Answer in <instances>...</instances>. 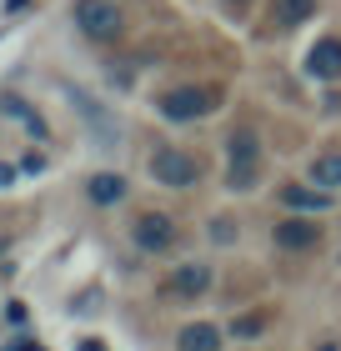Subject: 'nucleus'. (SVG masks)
Segmentation results:
<instances>
[{"instance_id":"obj_1","label":"nucleus","mask_w":341,"mask_h":351,"mask_svg":"<svg viewBox=\"0 0 341 351\" xmlns=\"http://www.w3.org/2000/svg\"><path fill=\"white\" fill-rule=\"evenodd\" d=\"M256 181H261V141H256V131H231V141H226V186L251 191Z\"/></svg>"},{"instance_id":"obj_2","label":"nucleus","mask_w":341,"mask_h":351,"mask_svg":"<svg viewBox=\"0 0 341 351\" xmlns=\"http://www.w3.org/2000/svg\"><path fill=\"white\" fill-rule=\"evenodd\" d=\"M151 176L161 186H171V191H191L201 181V161L191 151H181V146H161L156 156H151Z\"/></svg>"},{"instance_id":"obj_3","label":"nucleus","mask_w":341,"mask_h":351,"mask_svg":"<svg viewBox=\"0 0 341 351\" xmlns=\"http://www.w3.org/2000/svg\"><path fill=\"white\" fill-rule=\"evenodd\" d=\"M75 25L91 40H116L121 36V10L110 0H75Z\"/></svg>"},{"instance_id":"obj_4","label":"nucleus","mask_w":341,"mask_h":351,"mask_svg":"<svg viewBox=\"0 0 341 351\" xmlns=\"http://www.w3.org/2000/svg\"><path fill=\"white\" fill-rule=\"evenodd\" d=\"M206 110H211V90H201V86H176L161 95V116L166 121H196Z\"/></svg>"},{"instance_id":"obj_5","label":"nucleus","mask_w":341,"mask_h":351,"mask_svg":"<svg viewBox=\"0 0 341 351\" xmlns=\"http://www.w3.org/2000/svg\"><path fill=\"white\" fill-rule=\"evenodd\" d=\"M306 75L311 81H341V40L336 36H321L306 51Z\"/></svg>"},{"instance_id":"obj_6","label":"nucleus","mask_w":341,"mask_h":351,"mask_svg":"<svg viewBox=\"0 0 341 351\" xmlns=\"http://www.w3.org/2000/svg\"><path fill=\"white\" fill-rule=\"evenodd\" d=\"M171 241H176L171 216H161V211H141L136 216V246L141 251H166Z\"/></svg>"},{"instance_id":"obj_7","label":"nucleus","mask_w":341,"mask_h":351,"mask_svg":"<svg viewBox=\"0 0 341 351\" xmlns=\"http://www.w3.org/2000/svg\"><path fill=\"white\" fill-rule=\"evenodd\" d=\"M271 236H276V246H286V251H306V246L321 241V226L316 221H301V216H286V221L271 226Z\"/></svg>"},{"instance_id":"obj_8","label":"nucleus","mask_w":341,"mask_h":351,"mask_svg":"<svg viewBox=\"0 0 341 351\" xmlns=\"http://www.w3.org/2000/svg\"><path fill=\"white\" fill-rule=\"evenodd\" d=\"M206 286H211V266H201V261L171 266V276H166V291L171 296H201Z\"/></svg>"},{"instance_id":"obj_9","label":"nucleus","mask_w":341,"mask_h":351,"mask_svg":"<svg viewBox=\"0 0 341 351\" xmlns=\"http://www.w3.org/2000/svg\"><path fill=\"white\" fill-rule=\"evenodd\" d=\"M281 201L291 211H327L331 191H321V186H281Z\"/></svg>"},{"instance_id":"obj_10","label":"nucleus","mask_w":341,"mask_h":351,"mask_svg":"<svg viewBox=\"0 0 341 351\" xmlns=\"http://www.w3.org/2000/svg\"><path fill=\"white\" fill-rule=\"evenodd\" d=\"M311 15H316V0H271V25H281V30L306 25Z\"/></svg>"},{"instance_id":"obj_11","label":"nucleus","mask_w":341,"mask_h":351,"mask_svg":"<svg viewBox=\"0 0 341 351\" xmlns=\"http://www.w3.org/2000/svg\"><path fill=\"white\" fill-rule=\"evenodd\" d=\"M176 346H181V351H221V331L206 326V322H191V326H181Z\"/></svg>"},{"instance_id":"obj_12","label":"nucleus","mask_w":341,"mask_h":351,"mask_svg":"<svg viewBox=\"0 0 341 351\" xmlns=\"http://www.w3.org/2000/svg\"><path fill=\"white\" fill-rule=\"evenodd\" d=\"M86 196L95 206H116L126 196V181H121V176H110V171H101V176H91V181H86Z\"/></svg>"},{"instance_id":"obj_13","label":"nucleus","mask_w":341,"mask_h":351,"mask_svg":"<svg viewBox=\"0 0 341 351\" xmlns=\"http://www.w3.org/2000/svg\"><path fill=\"white\" fill-rule=\"evenodd\" d=\"M311 181L327 191V186H341V151H331V156H316L311 161Z\"/></svg>"},{"instance_id":"obj_14","label":"nucleus","mask_w":341,"mask_h":351,"mask_svg":"<svg viewBox=\"0 0 341 351\" xmlns=\"http://www.w3.org/2000/svg\"><path fill=\"white\" fill-rule=\"evenodd\" d=\"M0 110H5V116H15V121H25V125H30L36 136H45V121H40V116H36L30 106H21L15 95H5V101H0Z\"/></svg>"},{"instance_id":"obj_15","label":"nucleus","mask_w":341,"mask_h":351,"mask_svg":"<svg viewBox=\"0 0 341 351\" xmlns=\"http://www.w3.org/2000/svg\"><path fill=\"white\" fill-rule=\"evenodd\" d=\"M231 331H236V337H261V331H266V316H261V311L236 316V322H231Z\"/></svg>"},{"instance_id":"obj_16","label":"nucleus","mask_w":341,"mask_h":351,"mask_svg":"<svg viewBox=\"0 0 341 351\" xmlns=\"http://www.w3.org/2000/svg\"><path fill=\"white\" fill-rule=\"evenodd\" d=\"M211 226H216V231H211V236H216V241H231V226H236V221H226V216H216V221H211Z\"/></svg>"},{"instance_id":"obj_17","label":"nucleus","mask_w":341,"mask_h":351,"mask_svg":"<svg viewBox=\"0 0 341 351\" xmlns=\"http://www.w3.org/2000/svg\"><path fill=\"white\" fill-rule=\"evenodd\" d=\"M75 351H106V341H95V337L91 341H75Z\"/></svg>"},{"instance_id":"obj_18","label":"nucleus","mask_w":341,"mask_h":351,"mask_svg":"<svg viewBox=\"0 0 341 351\" xmlns=\"http://www.w3.org/2000/svg\"><path fill=\"white\" fill-rule=\"evenodd\" d=\"M15 181V166H5V161H0V186H10Z\"/></svg>"},{"instance_id":"obj_19","label":"nucleus","mask_w":341,"mask_h":351,"mask_svg":"<svg viewBox=\"0 0 341 351\" xmlns=\"http://www.w3.org/2000/svg\"><path fill=\"white\" fill-rule=\"evenodd\" d=\"M21 5H25V0H5V10H21Z\"/></svg>"},{"instance_id":"obj_20","label":"nucleus","mask_w":341,"mask_h":351,"mask_svg":"<svg viewBox=\"0 0 341 351\" xmlns=\"http://www.w3.org/2000/svg\"><path fill=\"white\" fill-rule=\"evenodd\" d=\"M316 351H341V346H331V341H327V346H316Z\"/></svg>"},{"instance_id":"obj_21","label":"nucleus","mask_w":341,"mask_h":351,"mask_svg":"<svg viewBox=\"0 0 341 351\" xmlns=\"http://www.w3.org/2000/svg\"><path fill=\"white\" fill-rule=\"evenodd\" d=\"M21 351H36V346H30V341H21Z\"/></svg>"},{"instance_id":"obj_22","label":"nucleus","mask_w":341,"mask_h":351,"mask_svg":"<svg viewBox=\"0 0 341 351\" xmlns=\"http://www.w3.org/2000/svg\"><path fill=\"white\" fill-rule=\"evenodd\" d=\"M231 5H246V0H231Z\"/></svg>"}]
</instances>
